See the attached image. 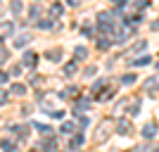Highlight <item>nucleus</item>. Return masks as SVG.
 I'll return each instance as SVG.
<instances>
[{"instance_id":"obj_25","label":"nucleus","mask_w":159,"mask_h":152,"mask_svg":"<svg viewBox=\"0 0 159 152\" xmlns=\"http://www.w3.org/2000/svg\"><path fill=\"white\" fill-rule=\"evenodd\" d=\"M36 131H40V133H50V128H48V126H43V124H36Z\"/></svg>"},{"instance_id":"obj_26","label":"nucleus","mask_w":159,"mask_h":152,"mask_svg":"<svg viewBox=\"0 0 159 152\" xmlns=\"http://www.w3.org/2000/svg\"><path fill=\"white\" fill-rule=\"evenodd\" d=\"M38 14H40V7L33 5V7H31V17H38Z\"/></svg>"},{"instance_id":"obj_12","label":"nucleus","mask_w":159,"mask_h":152,"mask_svg":"<svg viewBox=\"0 0 159 152\" xmlns=\"http://www.w3.org/2000/svg\"><path fill=\"white\" fill-rule=\"evenodd\" d=\"M145 88H147V90H157V88H159V76H152V79L145 83Z\"/></svg>"},{"instance_id":"obj_13","label":"nucleus","mask_w":159,"mask_h":152,"mask_svg":"<svg viewBox=\"0 0 159 152\" xmlns=\"http://www.w3.org/2000/svg\"><path fill=\"white\" fill-rule=\"evenodd\" d=\"M48 57H50V60H52V62H57V60H60V57H62V50H60V48H55V50H48Z\"/></svg>"},{"instance_id":"obj_3","label":"nucleus","mask_w":159,"mask_h":152,"mask_svg":"<svg viewBox=\"0 0 159 152\" xmlns=\"http://www.w3.org/2000/svg\"><path fill=\"white\" fill-rule=\"evenodd\" d=\"M131 121L128 119H119V124H116V133H119V136H126V133H131Z\"/></svg>"},{"instance_id":"obj_15","label":"nucleus","mask_w":159,"mask_h":152,"mask_svg":"<svg viewBox=\"0 0 159 152\" xmlns=\"http://www.w3.org/2000/svg\"><path fill=\"white\" fill-rule=\"evenodd\" d=\"M74 55H76V57H79V60H83V57H86L88 55V50L83 45H79V48H74Z\"/></svg>"},{"instance_id":"obj_21","label":"nucleus","mask_w":159,"mask_h":152,"mask_svg":"<svg viewBox=\"0 0 159 152\" xmlns=\"http://www.w3.org/2000/svg\"><path fill=\"white\" fill-rule=\"evenodd\" d=\"M109 45H112V43H109V38H100V40H98V48H102V50H107Z\"/></svg>"},{"instance_id":"obj_7","label":"nucleus","mask_w":159,"mask_h":152,"mask_svg":"<svg viewBox=\"0 0 159 152\" xmlns=\"http://www.w3.org/2000/svg\"><path fill=\"white\" fill-rule=\"evenodd\" d=\"M29 40H31V36H29V33H21V36H17V40H14V48H24Z\"/></svg>"},{"instance_id":"obj_14","label":"nucleus","mask_w":159,"mask_h":152,"mask_svg":"<svg viewBox=\"0 0 159 152\" xmlns=\"http://www.w3.org/2000/svg\"><path fill=\"white\" fill-rule=\"evenodd\" d=\"M133 67H143V64H150V57H138V60H128Z\"/></svg>"},{"instance_id":"obj_22","label":"nucleus","mask_w":159,"mask_h":152,"mask_svg":"<svg viewBox=\"0 0 159 152\" xmlns=\"http://www.w3.org/2000/svg\"><path fill=\"white\" fill-rule=\"evenodd\" d=\"M19 74H21V64H14L10 69V76H19Z\"/></svg>"},{"instance_id":"obj_20","label":"nucleus","mask_w":159,"mask_h":152,"mask_svg":"<svg viewBox=\"0 0 159 152\" xmlns=\"http://www.w3.org/2000/svg\"><path fill=\"white\" fill-rule=\"evenodd\" d=\"M133 81H135V76H133V74H126V76H121V83H124V86H128V83H133Z\"/></svg>"},{"instance_id":"obj_19","label":"nucleus","mask_w":159,"mask_h":152,"mask_svg":"<svg viewBox=\"0 0 159 152\" xmlns=\"http://www.w3.org/2000/svg\"><path fill=\"white\" fill-rule=\"evenodd\" d=\"M74 74H76V64L71 62V64H66V67H64V76H74Z\"/></svg>"},{"instance_id":"obj_6","label":"nucleus","mask_w":159,"mask_h":152,"mask_svg":"<svg viewBox=\"0 0 159 152\" xmlns=\"http://www.w3.org/2000/svg\"><path fill=\"white\" fill-rule=\"evenodd\" d=\"M154 133H157V124H154V121H152V124H147L145 128H143V136H145L147 140L154 138Z\"/></svg>"},{"instance_id":"obj_10","label":"nucleus","mask_w":159,"mask_h":152,"mask_svg":"<svg viewBox=\"0 0 159 152\" xmlns=\"http://www.w3.org/2000/svg\"><path fill=\"white\" fill-rule=\"evenodd\" d=\"M10 93H12V95H24V93H26V86H24V83H14V86L10 88Z\"/></svg>"},{"instance_id":"obj_5","label":"nucleus","mask_w":159,"mask_h":152,"mask_svg":"<svg viewBox=\"0 0 159 152\" xmlns=\"http://www.w3.org/2000/svg\"><path fill=\"white\" fill-rule=\"evenodd\" d=\"M0 147H2L5 152H17V143H12L10 138H2V140H0Z\"/></svg>"},{"instance_id":"obj_17","label":"nucleus","mask_w":159,"mask_h":152,"mask_svg":"<svg viewBox=\"0 0 159 152\" xmlns=\"http://www.w3.org/2000/svg\"><path fill=\"white\" fill-rule=\"evenodd\" d=\"M36 26L38 29H52V21L50 19H40V21H36Z\"/></svg>"},{"instance_id":"obj_1","label":"nucleus","mask_w":159,"mask_h":152,"mask_svg":"<svg viewBox=\"0 0 159 152\" xmlns=\"http://www.w3.org/2000/svg\"><path fill=\"white\" fill-rule=\"evenodd\" d=\"M14 33V21H2L0 24V40L7 38V36H12Z\"/></svg>"},{"instance_id":"obj_2","label":"nucleus","mask_w":159,"mask_h":152,"mask_svg":"<svg viewBox=\"0 0 159 152\" xmlns=\"http://www.w3.org/2000/svg\"><path fill=\"white\" fill-rule=\"evenodd\" d=\"M38 62V55L33 53V50H29V53H24V60H21V67H33Z\"/></svg>"},{"instance_id":"obj_29","label":"nucleus","mask_w":159,"mask_h":152,"mask_svg":"<svg viewBox=\"0 0 159 152\" xmlns=\"http://www.w3.org/2000/svg\"><path fill=\"white\" fill-rule=\"evenodd\" d=\"M7 79H10V76H7L5 71H0V83H7Z\"/></svg>"},{"instance_id":"obj_9","label":"nucleus","mask_w":159,"mask_h":152,"mask_svg":"<svg viewBox=\"0 0 159 152\" xmlns=\"http://www.w3.org/2000/svg\"><path fill=\"white\" fill-rule=\"evenodd\" d=\"M81 145H83V136H74V138L69 140V147H71V150H79Z\"/></svg>"},{"instance_id":"obj_8","label":"nucleus","mask_w":159,"mask_h":152,"mask_svg":"<svg viewBox=\"0 0 159 152\" xmlns=\"http://www.w3.org/2000/svg\"><path fill=\"white\" fill-rule=\"evenodd\" d=\"M12 133H19V140L29 136V126H12Z\"/></svg>"},{"instance_id":"obj_16","label":"nucleus","mask_w":159,"mask_h":152,"mask_svg":"<svg viewBox=\"0 0 159 152\" xmlns=\"http://www.w3.org/2000/svg\"><path fill=\"white\" fill-rule=\"evenodd\" d=\"M88 107H90V100H86V98L76 100V109H88Z\"/></svg>"},{"instance_id":"obj_28","label":"nucleus","mask_w":159,"mask_h":152,"mask_svg":"<svg viewBox=\"0 0 159 152\" xmlns=\"http://www.w3.org/2000/svg\"><path fill=\"white\" fill-rule=\"evenodd\" d=\"M5 102H7V93L0 90V105H5Z\"/></svg>"},{"instance_id":"obj_11","label":"nucleus","mask_w":159,"mask_h":152,"mask_svg":"<svg viewBox=\"0 0 159 152\" xmlns=\"http://www.w3.org/2000/svg\"><path fill=\"white\" fill-rule=\"evenodd\" d=\"M76 93H79L76 88H74V86H69V88H64V90L60 93V98H62V100H66V98H71V95H76Z\"/></svg>"},{"instance_id":"obj_30","label":"nucleus","mask_w":159,"mask_h":152,"mask_svg":"<svg viewBox=\"0 0 159 152\" xmlns=\"http://www.w3.org/2000/svg\"><path fill=\"white\" fill-rule=\"evenodd\" d=\"M33 152H36V150H33Z\"/></svg>"},{"instance_id":"obj_23","label":"nucleus","mask_w":159,"mask_h":152,"mask_svg":"<svg viewBox=\"0 0 159 152\" xmlns=\"http://www.w3.org/2000/svg\"><path fill=\"white\" fill-rule=\"evenodd\" d=\"M21 10H24V5H21V2H12V12H17V14H19Z\"/></svg>"},{"instance_id":"obj_24","label":"nucleus","mask_w":159,"mask_h":152,"mask_svg":"<svg viewBox=\"0 0 159 152\" xmlns=\"http://www.w3.org/2000/svg\"><path fill=\"white\" fill-rule=\"evenodd\" d=\"M2 62H7V50L5 48H0V64H2Z\"/></svg>"},{"instance_id":"obj_27","label":"nucleus","mask_w":159,"mask_h":152,"mask_svg":"<svg viewBox=\"0 0 159 152\" xmlns=\"http://www.w3.org/2000/svg\"><path fill=\"white\" fill-rule=\"evenodd\" d=\"M50 10H52V14H57V17H60V14H62V7H60V5H52V7H50Z\"/></svg>"},{"instance_id":"obj_4","label":"nucleus","mask_w":159,"mask_h":152,"mask_svg":"<svg viewBox=\"0 0 159 152\" xmlns=\"http://www.w3.org/2000/svg\"><path fill=\"white\" fill-rule=\"evenodd\" d=\"M107 128H112V121H109V119H107V121H102V124H100V128H98V140H100V143H102V140L107 138V136H105V133H107Z\"/></svg>"},{"instance_id":"obj_18","label":"nucleus","mask_w":159,"mask_h":152,"mask_svg":"<svg viewBox=\"0 0 159 152\" xmlns=\"http://www.w3.org/2000/svg\"><path fill=\"white\" fill-rule=\"evenodd\" d=\"M74 128H76V124H74V121H66V124H62V133H71Z\"/></svg>"}]
</instances>
